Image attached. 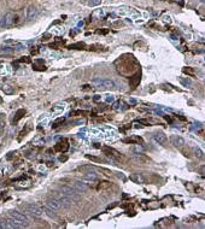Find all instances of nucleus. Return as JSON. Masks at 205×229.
<instances>
[{
    "label": "nucleus",
    "instance_id": "obj_6",
    "mask_svg": "<svg viewBox=\"0 0 205 229\" xmlns=\"http://www.w3.org/2000/svg\"><path fill=\"white\" fill-rule=\"evenodd\" d=\"M57 199L58 200H59V203L62 204V206L63 208H70L73 204H74V200L73 199H70L68 195H65V194H59V193H58L57 194Z\"/></svg>",
    "mask_w": 205,
    "mask_h": 229
},
{
    "label": "nucleus",
    "instance_id": "obj_8",
    "mask_svg": "<svg viewBox=\"0 0 205 229\" xmlns=\"http://www.w3.org/2000/svg\"><path fill=\"white\" fill-rule=\"evenodd\" d=\"M13 23H15V15H13L12 12H6V13L4 15L1 25L7 28V27H11Z\"/></svg>",
    "mask_w": 205,
    "mask_h": 229
},
{
    "label": "nucleus",
    "instance_id": "obj_31",
    "mask_svg": "<svg viewBox=\"0 0 205 229\" xmlns=\"http://www.w3.org/2000/svg\"><path fill=\"white\" fill-rule=\"evenodd\" d=\"M176 1H178V3H179V1H180V3H182V1H184V0H176Z\"/></svg>",
    "mask_w": 205,
    "mask_h": 229
},
{
    "label": "nucleus",
    "instance_id": "obj_33",
    "mask_svg": "<svg viewBox=\"0 0 205 229\" xmlns=\"http://www.w3.org/2000/svg\"><path fill=\"white\" fill-rule=\"evenodd\" d=\"M0 103H1V99H0Z\"/></svg>",
    "mask_w": 205,
    "mask_h": 229
},
{
    "label": "nucleus",
    "instance_id": "obj_20",
    "mask_svg": "<svg viewBox=\"0 0 205 229\" xmlns=\"http://www.w3.org/2000/svg\"><path fill=\"white\" fill-rule=\"evenodd\" d=\"M193 152H194V156L197 158H203V151L199 148V147H194L193 148Z\"/></svg>",
    "mask_w": 205,
    "mask_h": 229
},
{
    "label": "nucleus",
    "instance_id": "obj_26",
    "mask_svg": "<svg viewBox=\"0 0 205 229\" xmlns=\"http://www.w3.org/2000/svg\"><path fill=\"white\" fill-rule=\"evenodd\" d=\"M184 72L185 74H191V75H194V72H193V70H191V69H184Z\"/></svg>",
    "mask_w": 205,
    "mask_h": 229
},
{
    "label": "nucleus",
    "instance_id": "obj_16",
    "mask_svg": "<svg viewBox=\"0 0 205 229\" xmlns=\"http://www.w3.org/2000/svg\"><path fill=\"white\" fill-rule=\"evenodd\" d=\"M3 91H4V93L5 94H7V95H10V94H13V88L11 87L10 84H3Z\"/></svg>",
    "mask_w": 205,
    "mask_h": 229
},
{
    "label": "nucleus",
    "instance_id": "obj_9",
    "mask_svg": "<svg viewBox=\"0 0 205 229\" xmlns=\"http://www.w3.org/2000/svg\"><path fill=\"white\" fill-rule=\"evenodd\" d=\"M71 186H73L77 192H86L87 189H88V186H87L83 181H82V182H81V181H74Z\"/></svg>",
    "mask_w": 205,
    "mask_h": 229
},
{
    "label": "nucleus",
    "instance_id": "obj_30",
    "mask_svg": "<svg viewBox=\"0 0 205 229\" xmlns=\"http://www.w3.org/2000/svg\"><path fill=\"white\" fill-rule=\"evenodd\" d=\"M199 1H200L201 4H204V1H205V0H199Z\"/></svg>",
    "mask_w": 205,
    "mask_h": 229
},
{
    "label": "nucleus",
    "instance_id": "obj_22",
    "mask_svg": "<svg viewBox=\"0 0 205 229\" xmlns=\"http://www.w3.org/2000/svg\"><path fill=\"white\" fill-rule=\"evenodd\" d=\"M7 228V221L6 219H0V229Z\"/></svg>",
    "mask_w": 205,
    "mask_h": 229
},
{
    "label": "nucleus",
    "instance_id": "obj_24",
    "mask_svg": "<svg viewBox=\"0 0 205 229\" xmlns=\"http://www.w3.org/2000/svg\"><path fill=\"white\" fill-rule=\"evenodd\" d=\"M115 100V98L112 97V95H106V98H105V101L106 103H112Z\"/></svg>",
    "mask_w": 205,
    "mask_h": 229
},
{
    "label": "nucleus",
    "instance_id": "obj_32",
    "mask_svg": "<svg viewBox=\"0 0 205 229\" xmlns=\"http://www.w3.org/2000/svg\"><path fill=\"white\" fill-rule=\"evenodd\" d=\"M80 1H86V0H80Z\"/></svg>",
    "mask_w": 205,
    "mask_h": 229
},
{
    "label": "nucleus",
    "instance_id": "obj_1",
    "mask_svg": "<svg viewBox=\"0 0 205 229\" xmlns=\"http://www.w3.org/2000/svg\"><path fill=\"white\" fill-rule=\"evenodd\" d=\"M92 86L98 89H112L116 87L113 81L106 78H95L92 81Z\"/></svg>",
    "mask_w": 205,
    "mask_h": 229
},
{
    "label": "nucleus",
    "instance_id": "obj_27",
    "mask_svg": "<svg viewBox=\"0 0 205 229\" xmlns=\"http://www.w3.org/2000/svg\"><path fill=\"white\" fill-rule=\"evenodd\" d=\"M1 51H4V52H12L13 49H11L10 47H3V48H1Z\"/></svg>",
    "mask_w": 205,
    "mask_h": 229
},
{
    "label": "nucleus",
    "instance_id": "obj_13",
    "mask_svg": "<svg viewBox=\"0 0 205 229\" xmlns=\"http://www.w3.org/2000/svg\"><path fill=\"white\" fill-rule=\"evenodd\" d=\"M129 179H130V181H133L134 183H145L146 182V180H145V177L141 175V174H132L130 176H129Z\"/></svg>",
    "mask_w": 205,
    "mask_h": 229
},
{
    "label": "nucleus",
    "instance_id": "obj_28",
    "mask_svg": "<svg viewBox=\"0 0 205 229\" xmlns=\"http://www.w3.org/2000/svg\"><path fill=\"white\" fill-rule=\"evenodd\" d=\"M67 159H68V157H65V156H64V157H63V156L59 157V160H61V162H64V160H67Z\"/></svg>",
    "mask_w": 205,
    "mask_h": 229
},
{
    "label": "nucleus",
    "instance_id": "obj_23",
    "mask_svg": "<svg viewBox=\"0 0 205 229\" xmlns=\"http://www.w3.org/2000/svg\"><path fill=\"white\" fill-rule=\"evenodd\" d=\"M62 122H64V118H63V117H61V118H58V120H57V121H56V122L53 123V127H57L58 124H59V123H62Z\"/></svg>",
    "mask_w": 205,
    "mask_h": 229
},
{
    "label": "nucleus",
    "instance_id": "obj_19",
    "mask_svg": "<svg viewBox=\"0 0 205 229\" xmlns=\"http://www.w3.org/2000/svg\"><path fill=\"white\" fill-rule=\"evenodd\" d=\"M84 46H86V45H84L83 42H77V44H74V45L69 46V48H75V49H82V48H83Z\"/></svg>",
    "mask_w": 205,
    "mask_h": 229
},
{
    "label": "nucleus",
    "instance_id": "obj_21",
    "mask_svg": "<svg viewBox=\"0 0 205 229\" xmlns=\"http://www.w3.org/2000/svg\"><path fill=\"white\" fill-rule=\"evenodd\" d=\"M180 82H181V83H182V84L185 86V87H188V86H191V84H192V82H191V80H188V78H187V80H184V78H180Z\"/></svg>",
    "mask_w": 205,
    "mask_h": 229
},
{
    "label": "nucleus",
    "instance_id": "obj_11",
    "mask_svg": "<svg viewBox=\"0 0 205 229\" xmlns=\"http://www.w3.org/2000/svg\"><path fill=\"white\" fill-rule=\"evenodd\" d=\"M24 227H27V225H25V224H23V223H21L19 221L13 219V218H11V219H9V221H7V228L22 229V228H24Z\"/></svg>",
    "mask_w": 205,
    "mask_h": 229
},
{
    "label": "nucleus",
    "instance_id": "obj_7",
    "mask_svg": "<svg viewBox=\"0 0 205 229\" xmlns=\"http://www.w3.org/2000/svg\"><path fill=\"white\" fill-rule=\"evenodd\" d=\"M170 142L171 145H174L175 147H184L186 141L182 136H179V135H171L170 136Z\"/></svg>",
    "mask_w": 205,
    "mask_h": 229
},
{
    "label": "nucleus",
    "instance_id": "obj_12",
    "mask_svg": "<svg viewBox=\"0 0 205 229\" xmlns=\"http://www.w3.org/2000/svg\"><path fill=\"white\" fill-rule=\"evenodd\" d=\"M36 16H38V9L34 5L29 6L28 10H27V18L28 19H34Z\"/></svg>",
    "mask_w": 205,
    "mask_h": 229
},
{
    "label": "nucleus",
    "instance_id": "obj_5",
    "mask_svg": "<svg viewBox=\"0 0 205 229\" xmlns=\"http://www.w3.org/2000/svg\"><path fill=\"white\" fill-rule=\"evenodd\" d=\"M45 205L48 206L50 209L54 210V211H58V210L62 209V204L59 203V200L57 198H47L46 202H45Z\"/></svg>",
    "mask_w": 205,
    "mask_h": 229
},
{
    "label": "nucleus",
    "instance_id": "obj_4",
    "mask_svg": "<svg viewBox=\"0 0 205 229\" xmlns=\"http://www.w3.org/2000/svg\"><path fill=\"white\" fill-rule=\"evenodd\" d=\"M9 216H10V218H13V219H16V221H19L21 223L25 224L27 227H28V224H29V219H28V217L25 216V213H22V212L17 211V210H11V211H9Z\"/></svg>",
    "mask_w": 205,
    "mask_h": 229
},
{
    "label": "nucleus",
    "instance_id": "obj_17",
    "mask_svg": "<svg viewBox=\"0 0 205 229\" xmlns=\"http://www.w3.org/2000/svg\"><path fill=\"white\" fill-rule=\"evenodd\" d=\"M25 114V110H23V109H19L17 112H16V117H15V121L13 122H18L23 116Z\"/></svg>",
    "mask_w": 205,
    "mask_h": 229
},
{
    "label": "nucleus",
    "instance_id": "obj_2",
    "mask_svg": "<svg viewBox=\"0 0 205 229\" xmlns=\"http://www.w3.org/2000/svg\"><path fill=\"white\" fill-rule=\"evenodd\" d=\"M22 209H23L25 215H30L33 217H41L42 213H44V211L41 210L40 206L33 205V204H25V205L22 206Z\"/></svg>",
    "mask_w": 205,
    "mask_h": 229
},
{
    "label": "nucleus",
    "instance_id": "obj_14",
    "mask_svg": "<svg viewBox=\"0 0 205 229\" xmlns=\"http://www.w3.org/2000/svg\"><path fill=\"white\" fill-rule=\"evenodd\" d=\"M41 210L50 217V218H53V219H56L57 218V215H56V212H54V210H52V209H50L48 206H41Z\"/></svg>",
    "mask_w": 205,
    "mask_h": 229
},
{
    "label": "nucleus",
    "instance_id": "obj_3",
    "mask_svg": "<svg viewBox=\"0 0 205 229\" xmlns=\"http://www.w3.org/2000/svg\"><path fill=\"white\" fill-rule=\"evenodd\" d=\"M61 191L63 192V194H65L70 199H73L74 203H76V202H78V200H80V192H77L73 186L63 185V186H61Z\"/></svg>",
    "mask_w": 205,
    "mask_h": 229
},
{
    "label": "nucleus",
    "instance_id": "obj_18",
    "mask_svg": "<svg viewBox=\"0 0 205 229\" xmlns=\"http://www.w3.org/2000/svg\"><path fill=\"white\" fill-rule=\"evenodd\" d=\"M101 4V0H88V6L90 7H94Z\"/></svg>",
    "mask_w": 205,
    "mask_h": 229
},
{
    "label": "nucleus",
    "instance_id": "obj_25",
    "mask_svg": "<svg viewBox=\"0 0 205 229\" xmlns=\"http://www.w3.org/2000/svg\"><path fill=\"white\" fill-rule=\"evenodd\" d=\"M4 129H5V123L3 121H0V134L4 131Z\"/></svg>",
    "mask_w": 205,
    "mask_h": 229
},
{
    "label": "nucleus",
    "instance_id": "obj_15",
    "mask_svg": "<svg viewBox=\"0 0 205 229\" xmlns=\"http://www.w3.org/2000/svg\"><path fill=\"white\" fill-rule=\"evenodd\" d=\"M140 72H138L136 75H134L133 77H130V86H132V87L134 88L135 87V86H138V83L140 82Z\"/></svg>",
    "mask_w": 205,
    "mask_h": 229
},
{
    "label": "nucleus",
    "instance_id": "obj_10",
    "mask_svg": "<svg viewBox=\"0 0 205 229\" xmlns=\"http://www.w3.org/2000/svg\"><path fill=\"white\" fill-rule=\"evenodd\" d=\"M155 140L158 142L159 145H164L165 142L168 141V136H167L163 131H157V133L155 134Z\"/></svg>",
    "mask_w": 205,
    "mask_h": 229
},
{
    "label": "nucleus",
    "instance_id": "obj_29",
    "mask_svg": "<svg viewBox=\"0 0 205 229\" xmlns=\"http://www.w3.org/2000/svg\"><path fill=\"white\" fill-rule=\"evenodd\" d=\"M165 21H167V22H170V21H171V18H170V16H169V17L167 16V17H165Z\"/></svg>",
    "mask_w": 205,
    "mask_h": 229
}]
</instances>
